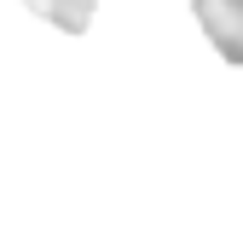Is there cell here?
Segmentation results:
<instances>
[{
	"label": "cell",
	"mask_w": 243,
	"mask_h": 249,
	"mask_svg": "<svg viewBox=\"0 0 243 249\" xmlns=\"http://www.w3.org/2000/svg\"><path fill=\"white\" fill-rule=\"evenodd\" d=\"M23 6L41 12L47 23H58L64 35H81V29L93 23V6H99V0H23Z\"/></svg>",
	"instance_id": "2"
},
{
	"label": "cell",
	"mask_w": 243,
	"mask_h": 249,
	"mask_svg": "<svg viewBox=\"0 0 243 249\" xmlns=\"http://www.w3.org/2000/svg\"><path fill=\"white\" fill-rule=\"evenodd\" d=\"M191 12L214 41V53L226 64H243V0H191Z\"/></svg>",
	"instance_id": "1"
}]
</instances>
